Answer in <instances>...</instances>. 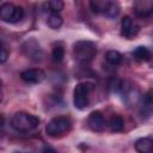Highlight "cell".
Instances as JSON below:
<instances>
[{
    "label": "cell",
    "instance_id": "1",
    "mask_svg": "<svg viewBox=\"0 0 153 153\" xmlns=\"http://www.w3.org/2000/svg\"><path fill=\"white\" fill-rule=\"evenodd\" d=\"M39 124V118L32 114L19 111L16 112L11 118V127L20 133H26L35 129Z\"/></svg>",
    "mask_w": 153,
    "mask_h": 153
},
{
    "label": "cell",
    "instance_id": "2",
    "mask_svg": "<svg viewBox=\"0 0 153 153\" xmlns=\"http://www.w3.org/2000/svg\"><path fill=\"white\" fill-rule=\"evenodd\" d=\"M97 54V45L92 41H76L73 44V56L79 62H88Z\"/></svg>",
    "mask_w": 153,
    "mask_h": 153
},
{
    "label": "cell",
    "instance_id": "3",
    "mask_svg": "<svg viewBox=\"0 0 153 153\" xmlns=\"http://www.w3.org/2000/svg\"><path fill=\"white\" fill-rule=\"evenodd\" d=\"M71 129H72V121L69 117L56 116L48 122L45 127V133L50 137H57L69 133Z\"/></svg>",
    "mask_w": 153,
    "mask_h": 153
},
{
    "label": "cell",
    "instance_id": "4",
    "mask_svg": "<svg viewBox=\"0 0 153 153\" xmlns=\"http://www.w3.org/2000/svg\"><path fill=\"white\" fill-rule=\"evenodd\" d=\"M93 86L88 82H80L74 87L73 91V103L79 110H84L90 105V92Z\"/></svg>",
    "mask_w": 153,
    "mask_h": 153
},
{
    "label": "cell",
    "instance_id": "5",
    "mask_svg": "<svg viewBox=\"0 0 153 153\" xmlns=\"http://www.w3.org/2000/svg\"><path fill=\"white\" fill-rule=\"evenodd\" d=\"M24 10L20 6H16L11 2H4L0 6V18L6 23H18L23 19Z\"/></svg>",
    "mask_w": 153,
    "mask_h": 153
},
{
    "label": "cell",
    "instance_id": "6",
    "mask_svg": "<svg viewBox=\"0 0 153 153\" xmlns=\"http://www.w3.org/2000/svg\"><path fill=\"white\" fill-rule=\"evenodd\" d=\"M22 50L25 54V56H27L32 61H41L43 57V50L35 38L25 41L22 45Z\"/></svg>",
    "mask_w": 153,
    "mask_h": 153
},
{
    "label": "cell",
    "instance_id": "7",
    "mask_svg": "<svg viewBox=\"0 0 153 153\" xmlns=\"http://www.w3.org/2000/svg\"><path fill=\"white\" fill-rule=\"evenodd\" d=\"M20 79L26 84L35 85L42 82L45 79V73L41 68H30L20 73Z\"/></svg>",
    "mask_w": 153,
    "mask_h": 153
},
{
    "label": "cell",
    "instance_id": "8",
    "mask_svg": "<svg viewBox=\"0 0 153 153\" xmlns=\"http://www.w3.org/2000/svg\"><path fill=\"white\" fill-rule=\"evenodd\" d=\"M139 26L134 24L133 19L129 16H126L121 19V35L128 39L134 38L139 32Z\"/></svg>",
    "mask_w": 153,
    "mask_h": 153
},
{
    "label": "cell",
    "instance_id": "9",
    "mask_svg": "<svg viewBox=\"0 0 153 153\" xmlns=\"http://www.w3.org/2000/svg\"><path fill=\"white\" fill-rule=\"evenodd\" d=\"M133 11L139 18H147L153 13V2L148 0H141L134 2Z\"/></svg>",
    "mask_w": 153,
    "mask_h": 153
},
{
    "label": "cell",
    "instance_id": "10",
    "mask_svg": "<svg viewBox=\"0 0 153 153\" xmlns=\"http://www.w3.org/2000/svg\"><path fill=\"white\" fill-rule=\"evenodd\" d=\"M87 124L93 131H102L105 127V120L100 111H92L88 115Z\"/></svg>",
    "mask_w": 153,
    "mask_h": 153
},
{
    "label": "cell",
    "instance_id": "11",
    "mask_svg": "<svg viewBox=\"0 0 153 153\" xmlns=\"http://www.w3.org/2000/svg\"><path fill=\"white\" fill-rule=\"evenodd\" d=\"M140 112L145 117L153 115V91H148L142 96L140 100Z\"/></svg>",
    "mask_w": 153,
    "mask_h": 153
},
{
    "label": "cell",
    "instance_id": "12",
    "mask_svg": "<svg viewBox=\"0 0 153 153\" xmlns=\"http://www.w3.org/2000/svg\"><path fill=\"white\" fill-rule=\"evenodd\" d=\"M137 153H153V140L149 137H140L134 143Z\"/></svg>",
    "mask_w": 153,
    "mask_h": 153
},
{
    "label": "cell",
    "instance_id": "13",
    "mask_svg": "<svg viewBox=\"0 0 153 153\" xmlns=\"http://www.w3.org/2000/svg\"><path fill=\"white\" fill-rule=\"evenodd\" d=\"M133 56L136 61H140V62H147L151 60L152 57V54L149 51V49L147 47H143V45H139L136 47L134 50H133Z\"/></svg>",
    "mask_w": 153,
    "mask_h": 153
},
{
    "label": "cell",
    "instance_id": "14",
    "mask_svg": "<svg viewBox=\"0 0 153 153\" xmlns=\"http://www.w3.org/2000/svg\"><path fill=\"white\" fill-rule=\"evenodd\" d=\"M109 6H110L109 0H92L90 2V7H91L92 12L96 14H104L105 16Z\"/></svg>",
    "mask_w": 153,
    "mask_h": 153
},
{
    "label": "cell",
    "instance_id": "15",
    "mask_svg": "<svg viewBox=\"0 0 153 153\" xmlns=\"http://www.w3.org/2000/svg\"><path fill=\"white\" fill-rule=\"evenodd\" d=\"M109 128L114 133H120L124 128V120L120 115H115L109 121Z\"/></svg>",
    "mask_w": 153,
    "mask_h": 153
},
{
    "label": "cell",
    "instance_id": "16",
    "mask_svg": "<svg viewBox=\"0 0 153 153\" xmlns=\"http://www.w3.org/2000/svg\"><path fill=\"white\" fill-rule=\"evenodd\" d=\"M65 4L61 0H53V1H48L43 4V7L45 11H48L49 13H60L63 10Z\"/></svg>",
    "mask_w": 153,
    "mask_h": 153
},
{
    "label": "cell",
    "instance_id": "17",
    "mask_svg": "<svg viewBox=\"0 0 153 153\" xmlns=\"http://www.w3.org/2000/svg\"><path fill=\"white\" fill-rule=\"evenodd\" d=\"M123 60V56L117 50H109L105 54V61L112 66H118Z\"/></svg>",
    "mask_w": 153,
    "mask_h": 153
},
{
    "label": "cell",
    "instance_id": "18",
    "mask_svg": "<svg viewBox=\"0 0 153 153\" xmlns=\"http://www.w3.org/2000/svg\"><path fill=\"white\" fill-rule=\"evenodd\" d=\"M63 20H62V17L59 14V13H50L48 19H47V24L50 29L53 30H57L61 27Z\"/></svg>",
    "mask_w": 153,
    "mask_h": 153
},
{
    "label": "cell",
    "instance_id": "19",
    "mask_svg": "<svg viewBox=\"0 0 153 153\" xmlns=\"http://www.w3.org/2000/svg\"><path fill=\"white\" fill-rule=\"evenodd\" d=\"M120 11H121L120 4H118L117 1H110V6H109V8H108L105 16L109 17V18H115V17L118 16Z\"/></svg>",
    "mask_w": 153,
    "mask_h": 153
},
{
    "label": "cell",
    "instance_id": "20",
    "mask_svg": "<svg viewBox=\"0 0 153 153\" xmlns=\"http://www.w3.org/2000/svg\"><path fill=\"white\" fill-rule=\"evenodd\" d=\"M51 57L55 62H61L65 57V49L62 45H55L53 48V51H51Z\"/></svg>",
    "mask_w": 153,
    "mask_h": 153
},
{
    "label": "cell",
    "instance_id": "21",
    "mask_svg": "<svg viewBox=\"0 0 153 153\" xmlns=\"http://www.w3.org/2000/svg\"><path fill=\"white\" fill-rule=\"evenodd\" d=\"M7 56H8V53H7V50H6V48H5V45L2 44L1 45V59H0V62L1 63H5L6 62V60H7Z\"/></svg>",
    "mask_w": 153,
    "mask_h": 153
},
{
    "label": "cell",
    "instance_id": "22",
    "mask_svg": "<svg viewBox=\"0 0 153 153\" xmlns=\"http://www.w3.org/2000/svg\"><path fill=\"white\" fill-rule=\"evenodd\" d=\"M41 153H57V151H56L54 147H51L50 145H45V146H43V148L41 149Z\"/></svg>",
    "mask_w": 153,
    "mask_h": 153
},
{
    "label": "cell",
    "instance_id": "23",
    "mask_svg": "<svg viewBox=\"0 0 153 153\" xmlns=\"http://www.w3.org/2000/svg\"><path fill=\"white\" fill-rule=\"evenodd\" d=\"M16 153H26V152H16Z\"/></svg>",
    "mask_w": 153,
    "mask_h": 153
}]
</instances>
